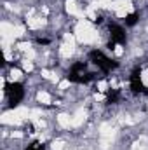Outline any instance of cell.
<instances>
[{
    "label": "cell",
    "instance_id": "cell-2",
    "mask_svg": "<svg viewBox=\"0 0 148 150\" xmlns=\"http://www.w3.org/2000/svg\"><path fill=\"white\" fill-rule=\"evenodd\" d=\"M30 112L32 110H28L26 107H19L16 110L5 112L0 117V120H2V124H19L23 119H30Z\"/></svg>",
    "mask_w": 148,
    "mask_h": 150
},
{
    "label": "cell",
    "instance_id": "cell-5",
    "mask_svg": "<svg viewBox=\"0 0 148 150\" xmlns=\"http://www.w3.org/2000/svg\"><path fill=\"white\" fill-rule=\"evenodd\" d=\"M66 11L72 14V16H78V18H85V12L78 7L77 0H68L66 2Z\"/></svg>",
    "mask_w": 148,
    "mask_h": 150
},
{
    "label": "cell",
    "instance_id": "cell-9",
    "mask_svg": "<svg viewBox=\"0 0 148 150\" xmlns=\"http://www.w3.org/2000/svg\"><path fill=\"white\" fill-rule=\"evenodd\" d=\"M37 100H38V103H42V105H49L51 103V96L47 93H44V91H40L37 94Z\"/></svg>",
    "mask_w": 148,
    "mask_h": 150
},
{
    "label": "cell",
    "instance_id": "cell-10",
    "mask_svg": "<svg viewBox=\"0 0 148 150\" xmlns=\"http://www.w3.org/2000/svg\"><path fill=\"white\" fill-rule=\"evenodd\" d=\"M11 79L12 80H18V79H21V70H11Z\"/></svg>",
    "mask_w": 148,
    "mask_h": 150
},
{
    "label": "cell",
    "instance_id": "cell-12",
    "mask_svg": "<svg viewBox=\"0 0 148 150\" xmlns=\"http://www.w3.org/2000/svg\"><path fill=\"white\" fill-rule=\"evenodd\" d=\"M23 68H25L26 72H32V70H33V65H32V61H30V59L23 61Z\"/></svg>",
    "mask_w": 148,
    "mask_h": 150
},
{
    "label": "cell",
    "instance_id": "cell-6",
    "mask_svg": "<svg viewBox=\"0 0 148 150\" xmlns=\"http://www.w3.org/2000/svg\"><path fill=\"white\" fill-rule=\"evenodd\" d=\"M85 119H87V112H85L84 108L77 110L75 115L72 117V127H78V126H82V124L85 122Z\"/></svg>",
    "mask_w": 148,
    "mask_h": 150
},
{
    "label": "cell",
    "instance_id": "cell-1",
    "mask_svg": "<svg viewBox=\"0 0 148 150\" xmlns=\"http://www.w3.org/2000/svg\"><path fill=\"white\" fill-rule=\"evenodd\" d=\"M75 38H77L78 42L91 44V42H96L98 33L94 32V28H92V25H91L89 21L82 19V21L77 25V28H75Z\"/></svg>",
    "mask_w": 148,
    "mask_h": 150
},
{
    "label": "cell",
    "instance_id": "cell-4",
    "mask_svg": "<svg viewBox=\"0 0 148 150\" xmlns=\"http://www.w3.org/2000/svg\"><path fill=\"white\" fill-rule=\"evenodd\" d=\"M73 52H75V38H73V35L66 33V35H65V42H63V45H61V49H59V54H61L63 58H70Z\"/></svg>",
    "mask_w": 148,
    "mask_h": 150
},
{
    "label": "cell",
    "instance_id": "cell-3",
    "mask_svg": "<svg viewBox=\"0 0 148 150\" xmlns=\"http://www.w3.org/2000/svg\"><path fill=\"white\" fill-rule=\"evenodd\" d=\"M115 134H117L115 127H111L110 124H101V127H99V143H101V149L106 150L110 147L113 138H115Z\"/></svg>",
    "mask_w": 148,
    "mask_h": 150
},
{
    "label": "cell",
    "instance_id": "cell-15",
    "mask_svg": "<svg viewBox=\"0 0 148 150\" xmlns=\"http://www.w3.org/2000/svg\"><path fill=\"white\" fill-rule=\"evenodd\" d=\"M98 87H99V91H103V93H105V91L108 89V82H105V80H103V82H99V84H98Z\"/></svg>",
    "mask_w": 148,
    "mask_h": 150
},
{
    "label": "cell",
    "instance_id": "cell-14",
    "mask_svg": "<svg viewBox=\"0 0 148 150\" xmlns=\"http://www.w3.org/2000/svg\"><path fill=\"white\" fill-rule=\"evenodd\" d=\"M141 143H143V142L134 143V145H132V150H147V147H145V145H141Z\"/></svg>",
    "mask_w": 148,
    "mask_h": 150
},
{
    "label": "cell",
    "instance_id": "cell-16",
    "mask_svg": "<svg viewBox=\"0 0 148 150\" xmlns=\"http://www.w3.org/2000/svg\"><path fill=\"white\" fill-rule=\"evenodd\" d=\"M68 86H70V82H68V80H61V82H59V89H66Z\"/></svg>",
    "mask_w": 148,
    "mask_h": 150
},
{
    "label": "cell",
    "instance_id": "cell-7",
    "mask_svg": "<svg viewBox=\"0 0 148 150\" xmlns=\"http://www.w3.org/2000/svg\"><path fill=\"white\" fill-rule=\"evenodd\" d=\"M26 23H28V26H30V28H40V26H44V25H45V19H44V18L30 16V18L26 19Z\"/></svg>",
    "mask_w": 148,
    "mask_h": 150
},
{
    "label": "cell",
    "instance_id": "cell-18",
    "mask_svg": "<svg viewBox=\"0 0 148 150\" xmlns=\"http://www.w3.org/2000/svg\"><path fill=\"white\" fill-rule=\"evenodd\" d=\"M12 136H16V138H21V136H23V133H19V131H16V133H12Z\"/></svg>",
    "mask_w": 148,
    "mask_h": 150
},
{
    "label": "cell",
    "instance_id": "cell-17",
    "mask_svg": "<svg viewBox=\"0 0 148 150\" xmlns=\"http://www.w3.org/2000/svg\"><path fill=\"white\" fill-rule=\"evenodd\" d=\"M122 52H124V51H122V47H120V45H118V47H117V49H115V54H117V56H120V54H122Z\"/></svg>",
    "mask_w": 148,
    "mask_h": 150
},
{
    "label": "cell",
    "instance_id": "cell-11",
    "mask_svg": "<svg viewBox=\"0 0 148 150\" xmlns=\"http://www.w3.org/2000/svg\"><path fill=\"white\" fill-rule=\"evenodd\" d=\"M63 149V140H56L52 142V150H61Z\"/></svg>",
    "mask_w": 148,
    "mask_h": 150
},
{
    "label": "cell",
    "instance_id": "cell-8",
    "mask_svg": "<svg viewBox=\"0 0 148 150\" xmlns=\"http://www.w3.org/2000/svg\"><path fill=\"white\" fill-rule=\"evenodd\" d=\"M58 122H59V126L65 127V129L72 127V117H68L66 113H59V115H58Z\"/></svg>",
    "mask_w": 148,
    "mask_h": 150
},
{
    "label": "cell",
    "instance_id": "cell-13",
    "mask_svg": "<svg viewBox=\"0 0 148 150\" xmlns=\"http://www.w3.org/2000/svg\"><path fill=\"white\" fill-rule=\"evenodd\" d=\"M42 75H44L45 79H49V80H56V77H54V74H51L49 70H42Z\"/></svg>",
    "mask_w": 148,
    "mask_h": 150
}]
</instances>
